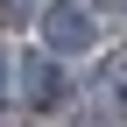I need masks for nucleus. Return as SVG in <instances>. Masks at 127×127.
<instances>
[{
    "instance_id": "5",
    "label": "nucleus",
    "mask_w": 127,
    "mask_h": 127,
    "mask_svg": "<svg viewBox=\"0 0 127 127\" xmlns=\"http://www.w3.org/2000/svg\"><path fill=\"white\" fill-rule=\"evenodd\" d=\"M7 127H28V120H7Z\"/></svg>"
},
{
    "instance_id": "4",
    "label": "nucleus",
    "mask_w": 127,
    "mask_h": 127,
    "mask_svg": "<svg viewBox=\"0 0 127 127\" xmlns=\"http://www.w3.org/2000/svg\"><path fill=\"white\" fill-rule=\"evenodd\" d=\"M78 127H120V120H113V113H85Z\"/></svg>"
},
{
    "instance_id": "2",
    "label": "nucleus",
    "mask_w": 127,
    "mask_h": 127,
    "mask_svg": "<svg viewBox=\"0 0 127 127\" xmlns=\"http://www.w3.org/2000/svg\"><path fill=\"white\" fill-rule=\"evenodd\" d=\"M14 92H21L35 113H42V106H57V99H64V71H57V57H50V50H42V57L28 50L21 64H14Z\"/></svg>"
},
{
    "instance_id": "3",
    "label": "nucleus",
    "mask_w": 127,
    "mask_h": 127,
    "mask_svg": "<svg viewBox=\"0 0 127 127\" xmlns=\"http://www.w3.org/2000/svg\"><path fill=\"white\" fill-rule=\"evenodd\" d=\"M99 92H106V99H127V57H113L99 71Z\"/></svg>"
},
{
    "instance_id": "1",
    "label": "nucleus",
    "mask_w": 127,
    "mask_h": 127,
    "mask_svg": "<svg viewBox=\"0 0 127 127\" xmlns=\"http://www.w3.org/2000/svg\"><path fill=\"white\" fill-rule=\"evenodd\" d=\"M42 42H50V57H78V50H92L99 42V14L92 7H42Z\"/></svg>"
}]
</instances>
